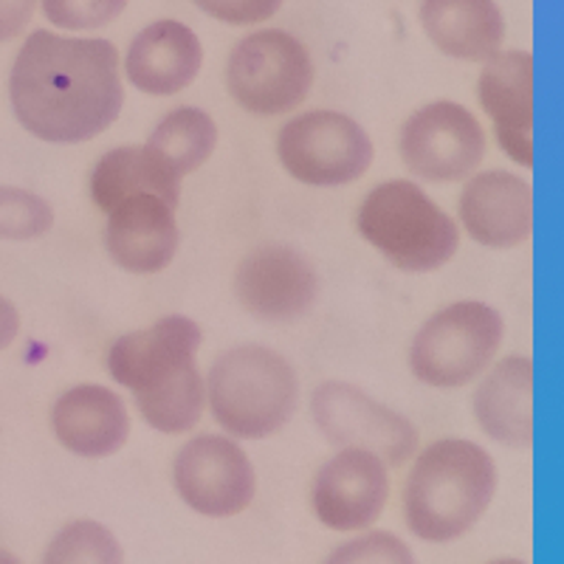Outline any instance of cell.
Listing matches in <instances>:
<instances>
[{
    "mask_svg": "<svg viewBox=\"0 0 564 564\" xmlns=\"http://www.w3.org/2000/svg\"><path fill=\"white\" fill-rule=\"evenodd\" d=\"M18 122L48 144H83L119 119L124 88L116 45L34 32L9 74Z\"/></svg>",
    "mask_w": 564,
    "mask_h": 564,
    "instance_id": "6da1fadb",
    "label": "cell"
},
{
    "mask_svg": "<svg viewBox=\"0 0 564 564\" xmlns=\"http://www.w3.org/2000/svg\"><path fill=\"white\" fill-rule=\"evenodd\" d=\"M204 334L189 316L170 314L113 341L108 370L133 392L141 417L161 435L198 426L206 406V381L198 370Z\"/></svg>",
    "mask_w": 564,
    "mask_h": 564,
    "instance_id": "7a4b0ae2",
    "label": "cell"
},
{
    "mask_svg": "<svg viewBox=\"0 0 564 564\" xmlns=\"http://www.w3.org/2000/svg\"><path fill=\"white\" fill-rule=\"evenodd\" d=\"M497 466L482 446L463 437L417 452L404 486V520L412 536L449 545L466 536L497 494Z\"/></svg>",
    "mask_w": 564,
    "mask_h": 564,
    "instance_id": "3957f363",
    "label": "cell"
},
{
    "mask_svg": "<svg viewBox=\"0 0 564 564\" xmlns=\"http://www.w3.org/2000/svg\"><path fill=\"white\" fill-rule=\"evenodd\" d=\"M300 379L282 352L265 345H238L220 352L206 376V404L226 430L243 441L276 435L294 417Z\"/></svg>",
    "mask_w": 564,
    "mask_h": 564,
    "instance_id": "277c9868",
    "label": "cell"
},
{
    "mask_svg": "<svg viewBox=\"0 0 564 564\" xmlns=\"http://www.w3.org/2000/svg\"><path fill=\"white\" fill-rule=\"evenodd\" d=\"M361 238L395 269L426 274L449 263L460 246L455 220L412 181H387L359 209Z\"/></svg>",
    "mask_w": 564,
    "mask_h": 564,
    "instance_id": "5b68a950",
    "label": "cell"
},
{
    "mask_svg": "<svg viewBox=\"0 0 564 564\" xmlns=\"http://www.w3.org/2000/svg\"><path fill=\"white\" fill-rule=\"evenodd\" d=\"M502 316L486 302L463 300L423 322L410 347V370L421 384L455 390L480 379L502 345Z\"/></svg>",
    "mask_w": 564,
    "mask_h": 564,
    "instance_id": "8992f818",
    "label": "cell"
},
{
    "mask_svg": "<svg viewBox=\"0 0 564 564\" xmlns=\"http://www.w3.org/2000/svg\"><path fill=\"white\" fill-rule=\"evenodd\" d=\"M314 85V59L294 34L263 29L240 40L226 63L229 97L254 116H282L300 108Z\"/></svg>",
    "mask_w": 564,
    "mask_h": 564,
    "instance_id": "52a82bcc",
    "label": "cell"
},
{
    "mask_svg": "<svg viewBox=\"0 0 564 564\" xmlns=\"http://www.w3.org/2000/svg\"><path fill=\"white\" fill-rule=\"evenodd\" d=\"M311 417L336 449H365L387 468L404 466L417 455L421 435L401 412L347 381H325L311 395Z\"/></svg>",
    "mask_w": 564,
    "mask_h": 564,
    "instance_id": "ba28073f",
    "label": "cell"
},
{
    "mask_svg": "<svg viewBox=\"0 0 564 564\" xmlns=\"http://www.w3.org/2000/svg\"><path fill=\"white\" fill-rule=\"evenodd\" d=\"M276 155L291 178L308 186H345L372 164V141L356 119L339 110H311L276 135Z\"/></svg>",
    "mask_w": 564,
    "mask_h": 564,
    "instance_id": "9c48e42d",
    "label": "cell"
},
{
    "mask_svg": "<svg viewBox=\"0 0 564 564\" xmlns=\"http://www.w3.org/2000/svg\"><path fill=\"white\" fill-rule=\"evenodd\" d=\"M173 486L195 513L229 520L254 502L257 475L240 443L226 435H198L175 455Z\"/></svg>",
    "mask_w": 564,
    "mask_h": 564,
    "instance_id": "30bf717a",
    "label": "cell"
},
{
    "mask_svg": "<svg viewBox=\"0 0 564 564\" xmlns=\"http://www.w3.org/2000/svg\"><path fill=\"white\" fill-rule=\"evenodd\" d=\"M401 159L412 175L432 184L466 181L486 155V133L471 110L441 99L423 105L401 128Z\"/></svg>",
    "mask_w": 564,
    "mask_h": 564,
    "instance_id": "8fae6325",
    "label": "cell"
},
{
    "mask_svg": "<svg viewBox=\"0 0 564 564\" xmlns=\"http://www.w3.org/2000/svg\"><path fill=\"white\" fill-rule=\"evenodd\" d=\"M235 296L254 319L291 325L319 300V274L294 246L260 243L238 263Z\"/></svg>",
    "mask_w": 564,
    "mask_h": 564,
    "instance_id": "7c38bea8",
    "label": "cell"
},
{
    "mask_svg": "<svg viewBox=\"0 0 564 564\" xmlns=\"http://www.w3.org/2000/svg\"><path fill=\"white\" fill-rule=\"evenodd\" d=\"M390 500L384 460L365 449H339L311 482V511L330 531L372 528Z\"/></svg>",
    "mask_w": 564,
    "mask_h": 564,
    "instance_id": "4fadbf2b",
    "label": "cell"
},
{
    "mask_svg": "<svg viewBox=\"0 0 564 564\" xmlns=\"http://www.w3.org/2000/svg\"><path fill=\"white\" fill-rule=\"evenodd\" d=\"M181 243L175 206L159 195L139 193L108 212L105 249L110 260L130 274H155L173 263Z\"/></svg>",
    "mask_w": 564,
    "mask_h": 564,
    "instance_id": "5bb4252c",
    "label": "cell"
},
{
    "mask_svg": "<svg viewBox=\"0 0 564 564\" xmlns=\"http://www.w3.org/2000/svg\"><path fill=\"white\" fill-rule=\"evenodd\" d=\"M480 105L494 122L502 153L520 167H533V57L531 52H497L480 70Z\"/></svg>",
    "mask_w": 564,
    "mask_h": 564,
    "instance_id": "9a60e30c",
    "label": "cell"
},
{
    "mask_svg": "<svg viewBox=\"0 0 564 564\" xmlns=\"http://www.w3.org/2000/svg\"><path fill=\"white\" fill-rule=\"evenodd\" d=\"M460 220L471 240L488 249H513L533 229V189L508 170L471 173L460 193Z\"/></svg>",
    "mask_w": 564,
    "mask_h": 564,
    "instance_id": "2e32d148",
    "label": "cell"
},
{
    "mask_svg": "<svg viewBox=\"0 0 564 564\" xmlns=\"http://www.w3.org/2000/svg\"><path fill=\"white\" fill-rule=\"evenodd\" d=\"M204 65L198 34L178 20H159L141 29L124 57V74L135 90L150 97H173L189 88Z\"/></svg>",
    "mask_w": 564,
    "mask_h": 564,
    "instance_id": "e0dca14e",
    "label": "cell"
},
{
    "mask_svg": "<svg viewBox=\"0 0 564 564\" xmlns=\"http://www.w3.org/2000/svg\"><path fill=\"white\" fill-rule=\"evenodd\" d=\"M52 426L70 455L88 460L116 455L130 437L128 406L113 390L99 384L63 392L52 410Z\"/></svg>",
    "mask_w": 564,
    "mask_h": 564,
    "instance_id": "ac0fdd59",
    "label": "cell"
},
{
    "mask_svg": "<svg viewBox=\"0 0 564 564\" xmlns=\"http://www.w3.org/2000/svg\"><path fill=\"white\" fill-rule=\"evenodd\" d=\"M471 410L491 441L511 449H528L533 443L531 356H508L497 361L475 390Z\"/></svg>",
    "mask_w": 564,
    "mask_h": 564,
    "instance_id": "d6986e66",
    "label": "cell"
},
{
    "mask_svg": "<svg viewBox=\"0 0 564 564\" xmlns=\"http://www.w3.org/2000/svg\"><path fill=\"white\" fill-rule=\"evenodd\" d=\"M421 26L437 52L463 63H486L506 40L494 0H421Z\"/></svg>",
    "mask_w": 564,
    "mask_h": 564,
    "instance_id": "ffe728a7",
    "label": "cell"
},
{
    "mask_svg": "<svg viewBox=\"0 0 564 564\" xmlns=\"http://www.w3.org/2000/svg\"><path fill=\"white\" fill-rule=\"evenodd\" d=\"M150 193L178 209L181 178L148 148H119L105 153L90 175V198L108 215L119 200Z\"/></svg>",
    "mask_w": 564,
    "mask_h": 564,
    "instance_id": "44dd1931",
    "label": "cell"
},
{
    "mask_svg": "<svg viewBox=\"0 0 564 564\" xmlns=\"http://www.w3.org/2000/svg\"><path fill=\"white\" fill-rule=\"evenodd\" d=\"M144 148L159 155L178 178L204 167L218 148V124L200 108H175L153 128Z\"/></svg>",
    "mask_w": 564,
    "mask_h": 564,
    "instance_id": "7402d4cb",
    "label": "cell"
},
{
    "mask_svg": "<svg viewBox=\"0 0 564 564\" xmlns=\"http://www.w3.org/2000/svg\"><path fill=\"white\" fill-rule=\"evenodd\" d=\"M40 564H124V547L102 522L74 520L59 528Z\"/></svg>",
    "mask_w": 564,
    "mask_h": 564,
    "instance_id": "603a6c76",
    "label": "cell"
},
{
    "mask_svg": "<svg viewBox=\"0 0 564 564\" xmlns=\"http://www.w3.org/2000/svg\"><path fill=\"white\" fill-rule=\"evenodd\" d=\"M54 226L52 204L20 186H0V240H37Z\"/></svg>",
    "mask_w": 564,
    "mask_h": 564,
    "instance_id": "cb8c5ba5",
    "label": "cell"
},
{
    "mask_svg": "<svg viewBox=\"0 0 564 564\" xmlns=\"http://www.w3.org/2000/svg\"><path fill=\"white\" fill-rule=\"evenodd\" d=\"M325 564H417V558L392 531H370L336 547Z\"/></svg>",
    "mask_w": 564,
    "mask_h": 564,
    "instance_id": "d4e9b609",
    "label": "cell"
},
{
    "mask_svg": "<svg viewBox=\"0 0 564 564\" xmlns=\"http://www.w3.org/2000/svg\"><path fill=\"white\" fill-rule=\"evenodd\" d=\"M128 9V0H43L48 23L68 32H90L113 23Z\"/></svg>",
    "mask_w": 564,
    "mask_h": 564,
    "instance_id": "484cf974",
    "label": "cell"
},
{
    "mask_svg": "<svg viewBox=\"0 0 564 564\" xmlns=\"http://www.w3.org/2000/svg\"><path fill=\"white\" fill-rule=\"evenodd\" d=\"M195 7L209 18L229 26H251L263 23L280 12L282 0H193Z\"/></svg>",
    "mask_w": 564,
    "mask_h": 564,
    "instance_id": "4316f807",
    "label": "cell"
},
{
    "mask_svg": "<svg viewBox=\"0 0 564 564\" xmlns=\"http://www.w3.org/2000/svg\"><path fill=\"white\" fill-rule=\"evenodd\" d=\"M37 0H0V43L20 37L32 23Z\"/></svg>",
    "mask_w": 564,
    "mask_h": 564,
    "instance_id": "83f0119b",
    "label": "cell"
},
{
    "mask_svg": "<svg viewBox=\"0 0 564 564\" xmlns=\"http://www.w3.org/2000/svg\"><path fill=\"white\" fill-rule=\"evenodd\" d=\"M20 330V314L14 308V302H9L7 296H0V350H7L14 339H18Z\"/></svg>",
    "mask_w": 564,
    "mask_h": 564,
    "instance_id": "f1b7e54d",
    "label": "cell"
},
{
    "mask_svg": "<svg viewBox=\"0 0 564 564\" xmlns=\"http://www.w3.org/2000/svg\"><path fill=\"white\" fill-rule=\"evenodd\" d=\"M0 564H23V562H20L14 553H9V551H3V547H0Z\"/></svg>",
    "mask_w": 564,
    "mask_h": 564,
    "instance_id": "f546056e",
    "label": "cell"
},
{
    "mask_svg": "<svg viewBox=\"0 0 564 564\" xmlns=\"http://www.w3.org/2000/svg\"><path fill=\"white\" fill-rule=\"evenodd\" d=\"M488 564H528V562H522V558H494V562H488Z\"/></svg>",
    "mask_w": 564,
    "mask_h": 564,
    "instance_id": "4dcf8cb0",
    "label": "cell"
}]
</instances>
